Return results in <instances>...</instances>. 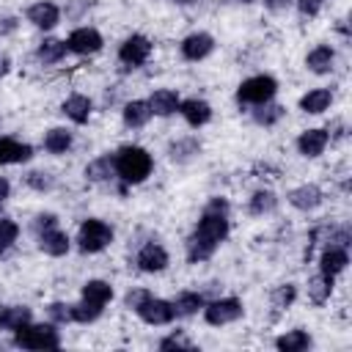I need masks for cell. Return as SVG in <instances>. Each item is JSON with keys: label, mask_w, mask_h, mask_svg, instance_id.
I'll use <instances>...</instances> for the list:
<instances>
[{"label": "cell", "mask_w": 352, "mask_h": 352, "mask_svg": "<svg viewBox=\"0 0 352 352\" xmlns=\"http://www.w3.org/2000/svg\"><path fill=\"white\" fill-rule=\"evenodd\" d=\"M47 319L52 324H72V302H63V300H55L47 305Z\"/></svg>", "instance_id": "f35d334b"}, {"label": "cell", "mask_w": 352, "mask_h": 352, "mask_svg": "<svg viewBox=\"0 0 352 352\" xmlns=\"http://www.w3.org/2000/svg\"><path fill=\"white\" fill-rule=\"evenodd\" d=\"M25 184L33 190V192H50L55 187V176L44 168H36V170H28L25 173Z\"/></svg>", "instance_id": "74e56055"}, {"label": "cell", "mask_w": 352, "mask_h": 352, "mask_svg": "<svg viewBox=\"0 0 352 352\" xmlns=\"http://www.w3.org/2000/svg\"><path fill=\"white\" fill-rule=\"evenodd\" d=\"M16 28H19V16H14V14H3L0 16V38L3 36H11Z\"/></svg>", "instance_id": "ee69618b"}, {"label": "cell", "mask_w": 352, "mask_h": 352, "mask_svg": "<svg viewBox=\"0 0 352 352\" xmlns=\"http://www.w3.org/2000/svg\"><path fill=\"white\" fill-rule=\"evenodd\" d=\"M116 160V176L124 187H135L143 184L151 173H154V157L148 148L138 146V143H124L113 151Z\"/></svg>", "instance_id": "7a4b0ae2"}, {"label": "cell", "mask_w": 352, "mask_h": 352, "mask_svg": "<svg viewBox=\"0 0 352 352\" xmlns=\"http://www.w3.org/2000/svg\"><path fill=\"white\" fill-rule=\"evenodd\" d=\"M102 314H104L102 305H94V302L82 300V297H80L77 302H72V322H74V324H94Z\"/></svg>", "instance_id": "e575fe53"}, {"label": "cell", "mask_w": 352, "mask_h": 352, "mask_svg": "<svg viewBox=\"0 0 352 352\" xmlns=\"http://www.w3.org/2000/svg\"><path fill=\"white\" fill-rule=\"evenodd\" d=\"M148 294H151V292H148V289H140V286H138V289H129V292L124 294V308H126V311H135Z\"/></svg>", "instance_id": "7bdbcfd3"}, {"label": "cell", "mask_w": 352, "mask_h": 352, "mask_svg": "<svg viewBox=\"0 0 352 352\" xmlns=\"http://www.w3.org/2000/svg\"><path fill=\"white\" fill-rule=\"evenodd\" d=\"M173 3H179V6H190V3H195V0H173Z\"/></svg>", "instance_id": "c3c4849f"}, {"label": "cell", "mask_w": 352, "mask_h": 352, "mask_svg": "<svg viewBox=\"0 0 352 352\" xmlns=\"http://www.w3.org/2000/svg\"><path fill=\"white\" fill-rule=\"evenodd\" d=\"M146 102H148V107H151V116H157V118H170V116L179 113L182 96H179L173 88H157V91H151V96H148Z\"/></svg>", "instance_id": "ffe728a7"}, {"label": "cell", "mask_w": 352, "mask_h": 352, "mask_svg": "<svg viewBox=\"0 0 352 352\" xmlns=\"http://www.w3.org/2000/svg\"><path fill=\"white\" fill-rule=\"evenodd\" d=\"M275 209H278V195H275V190L258 187V190L250 192V198H248V214H250V217H267V214H272Z\"/></svg>", "instance_id": "f546056e"}, {"label": "cell", "mask_w": 352, "mask_h": 352, "mask_svg": "<svg viewBox=\"0 0 352 352\" xmlns=\"http://www.w3.org/2000/svg\"><path fill=\"white\" fill-rule=\"evenodd\" d=\"M333 91L330 88H311L305 91L300 99H297V107L305 113V116H322L333 107Z\"/></svg>", "instance_id": "44dd1931"}, {"label": "cell", "mask_w": 352, "mask_h": 352, "mask_svg": "<svg viewBox=\"0 0 352 352\" xmlns=\"http://www.w3.org/2000/svg\"><path fill=\"white\" fill-rule=\"evenodd\" d=\"M151 38L143 33H129L121 44H118V63H124L126 69H140L148 58H151Z\"/></svg>", "instance_id": "ba28073f"}, {"label": "cell", "mask_w": 352, "mask_h": 352, "mask_svg": "<svg viewBox=\"0 0 352 352\" xmlns=\"http://www.w3.org/2000/svg\"><path fill=\"white\" fill-rule=\"evenodd\" d=\"M151 118L154 116H151V107H148L146 99H129L121 107V121H124L126 129H143Z\"/></svg>", "instance_id": "83f0119b"}, {"label": "cell", "mask_w": 352, "mask_h": 352, "mask_svg": "<svg viewBox=\"0 0 352 352\" xmlns=\"http://www.w3.org/2000/svg\"><path fill=\"white\" fill-rule=\"evenodd\" d=\"M36 245H38V250H41L44 256L60 258V256H66V253L72 250V236H69L60 226H52V228L36 234Z\"/></svg>", "instance_id": "2e32d148"}, {"label": "cell", "mask_w": 352, "mask_h": 352, "mask_svg": "<svg viewBox=\"0 0 352 352\" xmlns=\"http://www.w3.org/2000/svg\"><path fill=\"white\" fill-rule=\"evenodd\" d=\"M286 201H289L292 209L308 214V212H316V209L324 204V190H322L319 184H314V182H305V184L292 187V190L286 192Z\"/></svg>", "instance_id": "4fadbf2b"}, {"label": "cell", "mask_w": 352, "mask_h": 352, "mask_svg": "<svg viewBox=\"0 0 352 352\" xmlns=\"http://www.w3.org/2000/svg\"><path fill=\"white\" fill-rule=\"evenodd\" d=\"M248 113H250L253 124H258V126L270 129V126H275V124L286 116V107H283V104H278V102L272 99V102H264V104H258V107H250Z\"/></svg>", "instance_id": "836d02e7"}, {"label": "cell", "mask_w": 352, "mask_h": 352, "mask_svg": "<svg viewBox=\"0 0 352 352\" xmlns=\"http://www.w3.org/2000/svg\"><path fill=\"white\" fill-rule=\"evenodd\" d=\"M80 297H82V300H88V302H94V305H102V308H104L107 302H113L116 289H113V283H110V280H104V278H91V280H85V283H82Z\"/></svg>", "instance_id": "f1b7e54d"}, {"label": "cell", "mask_w": 352, "mask_h": 352, "mask_svg": "<svg viewBox=\"0 0 352 352\" xmlns=\"http://www.w3.org/2000/svg\"><path fill=\"white\" fill-rule=\"evenodd\" d=\"M305 69L311 74H330L336 69V50L330 44H316L305 55Z\"/></svg>", "instance_id": "4316f807"}, {"label": "cell", "mask_w": 352, "mask_h": 352, "mask_svg": "<svg viewBox=\"0 0 352 352\" xmlns=\"http://www.w3.org/2000/svg\"><path fill=\"white\" fill-rule=\"evenodd\" d=\"M201 140L195 138V135H184V138H173L170 143H168V160L170 162H176V165H187V162H192L198 154H201Z\"/></svg>", "instance_id": "603a6c76"}, {"label": "cell", "mask_w": 352, "mask_h": 352, "mask_svg": "<svg viewBox=\"0 0 352 352\" xmlns=\"http://www.w3.org/2000/svg\"><path fill=\"white\" fill-rule=\"evenodd\" d=\"M204 322L209 327H226V324H234L245 316V302L239 297H212L204 302V311H201Z\"/></svg>", "instance_id": "8992f818"}, {"label": "cell", "mask_w": 352, "mask_h": 352, "mask_svg": "<svg viewBox=\"0 0 352 352\" xmlns=\"http://www.w3.org/2000/svg\"><path fill=\"white\" fill-rule=\"evenodd\" d=\"M113 239H116V231H113V226L107 220H102V217H85L80 223V228H77L74 245H77L80 253L94 256V253L107 250L113 245Z\"/></svg>", "instance_id": "3957f363"}, {"label": "cell", "mask_w": 352, "mask_h": 352, "mask_svg": "<svg viewBox=\"0 0 352 352\" xmlns=\"http://www.w3.org/2000/svg\"><path fill=\"white\" fill-rule=\"evenodd\" d=\"M168 264H170V253H168V248H165L162 242H157V239L143 242V245L138 248V253H135V267H138L140 272H146V275L165 272Z\"/></svg>", "instance_id": "9c48e42d"}, {"label": "cell", "mask_w": 352, "mask_h": 352, "mask_svg": "<svg viewBox=\"0 0 352 352\" xmlns=\"http://www.w3.org/2000/svg\"><path fill=\"white\" fill-rule=\"evenodd\" d=\"M66 55H69L66 38L47 36V38H41V41H38V47H36V60H38L41 66H58Z\"/></svg>", "instance_id": "484cf974"}, {"label": "cell", "mask_w": 352, "mask_h": 352, "mask_svg": "<svg viewBox=\"0 0 352 352\" xmlns=\"http://www.w3.org/2000/svg\"><path fill=\"white\" fill-rule=\"evenodd\" d=\"M0 308H3V302H0Z\"/></svg>", "instance_id": "f907efd6"}, {"label": "cell", "mask_w": 352, "mask_h": 352, "mask_svg": "<svg viewBox=\"0 0 352 352\" xmlns=\"http://www.w3.org/2000/svg\"><path fill=\"white\" fill-rule=\"evenodd\" d=\"M132 314H135L143 324H148V327H165V324H170V322L176 319L173 302L165 300V297H154V294H148Z\"/></svg>", "instance_id": "52a82bcc"}, {"label": "cell", "mask_w": 352, "mask_h": 352, "mask_svg": "<svg viewBox=\"0 0 352 352\" xmlns=\"http://www.w3.org/2000/svg\"><path fill=\"white\" fill-rule=\"evenodd\" d=\"M157 349H195V341H190L182 330H173V333H168V336H162L160 341H157Z\"/></svg>", "instance_id": "ab89813d"}, {"label": "cell", "mask_w": 352, "mask_h": 352, "mask_svg": "<svg viewBox=\"0 0 352 352\" xmlns=\"http://www.w3.org/2000/svg\"><path fill=\"white\" fill-rule=\"evenodd\" d=\"M19 239V223L8 214H0V258L8 256V250L16 245Z\"/></svg>", "instance_id": "d590c367"}, {"label": "cell", "mask_w": 352, "mask_h": 352, "mask_svg": "<svg viewBox=\"0 0 352 352\" xmlns=\"http://www.w3.org/2000/svg\"><path fill=\"white\" fill-rule=\"evenodd\" d=\"M261 3H264V8L270 14H280V11H286V8L294 6V0H261Z\"/></svg>", "instance_id": "f6af8a7d"}, {"label": "cell", "mask_w": 352, "mask_h": 352, "mask_svg": "<svg viewBox=\"0 0 352 352\" xmlns=\"http://www.w3.org/2000/svg\"><path fill=\"white\" fill-rule=\"evenodd\" d=\"M275 94H278V80L272 74H250L236 85L234 99L239 107L250 110V107H258L264 102H272Z\"/></svg>", "instance_id": "5b68a950"}, {"label": "cell", "mask_w": 352, "mask_h": 352, "mask_svg": "<svg viewBox=\"0 0 352 352\" xmlns=\"http://www.w3.org/2000/svg\"><path fill=\"white\" fill-rule=\"evenodd\" d=\"M228 234H231V204L226 195H212L204 204L192 231L184 239L187 264L209 261L220 250V245L228 239Z\"/></svg>", "instance_id": "6da1fadb"}, {"label": "cell", "mask_w": 352, "mask_h": 352, "mask_svg": "<svg viewBox=\"0 0 352 352\" xmlns=\"http://www.w3.org/2000/svg\"><path fill=\"white\" fill-rule=\"evenodd\" d=\"M179 116L184 118L187 126L201 129V126H206L212 121V104L206 99H201V96H190V99L179 102Z\"/></svg>", "instance_id": "e0dca14e"}, {"label": "cell", "mask_w": 352, "mask_h": 352, "mask_svg": "<svg viewBox=\"0 0 352 352\" xmlns=\"http://www.w3.org/2000/svg\"><path fill=\"white\" fill-rule=\"evenodd\" d=\"M85 179L91 184H110V182H116L118 176H116V160H113V154L107 151V154L94 157L85 165Z\"/></svg>", "instance_id": "cb8c5ba5"}, {"label": "cell", "mask_w": 352, "mask_h": 352, "mask_svg": "<svg viewBox=\"0 0 352 352\" xmlns=\"http://www.w3.org/2000/svg\"><path fill=\"white\" fill-rule=\"evenodd\" d=\"M333 283H336V278H327V275H322V272L311 275L308 283H305L308 300H311L314 305H324V302H330V297H333Z\"/></svg>", "instance_id": "d6a6232c"}, {"label": "cell", "mask_w": 352, "mask_h": 352, "mask_svg": "<svg viewBox=\"0 0 352 352\" xmlns=\"http://www.w3.org/2000/svg\"><path fill=\"white\" fill-rule=\"evenodd\" d=\"M60 113H63L72 124L82 126V124H88L91 116H94V102H91V96H85V94H69V96L60 102Z\"/></svg>", "instance_id": "d6986e66"}, {"label": "cell", "mask_w": 352, "mask_h": 352, "mask_svg": "<svg viewBox=\"0 0 352 352\" xmlns=\"http://www.w3.org/2000/svg\"><path fill=\"white\" fill-rule=\"evenodd\" d=\"M60 16H63V11H60V6L58 3H52V0H36V3H30L28 8H25V19L36 28V30H52V28H58L60 25Z\"/></svg>", "instance_id": "7c38bea8"}, {"label": "cell", "mask_w": 352, "mask_h": 352, "mask_svg": "<svg viewBox=\"0 0 352 352\" xmlns=\"http://www.w3.org/2000/svg\"><path fill=\"white\" fill-rule=\"evenodd\" d=\"M294 8L300 11L302 19H314L324 8V0H294Z\"/></svg>", "instance_id": "b9f144b4"}, {"label": "cell", "mask_w": 352, "mask_h": 352, "mask_svg": "<svg viewBox=\"0 0 352 352\" xmlns=\"http://www.w3.org/2000/svg\"><path fill=\"white\" fill-rule=\"evenodd\" d=\"M11 344L19 349H58L60 346V330L50 319L47 322H28L19 330H14Z\"/></svg>", "instance_id": "277c9868"}, {"label": "cell", "mask_w": 352, "mask_h": 352, "mask_svg": "<svg viewBox=\"0 0 352 352\" xmlns=\"http://www.w3.org/2000/svg\"><path fill=\"white\" fill-rule=\"evenodd\" d=\"M297 146V154L305 157V160H316L324 154V148L330 146V129L324 126H311V129H302L294 140Z\"/></svg>", "instance_id": "5bb4252c"}, {"label": "cell", "mask_w": 352, "mask_h": 352, "mask_svg": "<svg viewBox=\"0 0 352 352\" xmlns=\"http://www.w3.org/2000/svg\"><path fill=\"white\" fill-rule=\"evenodd\" d=\"M33 160V146L11 135H0V165H25Z\"/></svg>", "instance_id": "ac0fdd59"}, {"label": "cell", "mask_w": 352, "mask_h": 352, "mask_svg": "<svg viewBox=\"0 0 352 352\" xmlns=\"http://www.w3.org/2000/svg\"><path fill=\"white\" fill-rule=\"evenodd\" d=\"M11 198V182L6 176H0V209L6 206V201Z\"/></svg>", "instance_id": "bcb514c9"}, {"label": "cell", "mask_w": 352, "mask_h": 352, "mask_svg": "<svg viewBox=\"0 0 352 352\" xmlns=\"http://www.w3.org/2000/svg\"><path fill=\"white\" fill-rule=\"evenodd\" d=\"M72 146H74V132L66 129V126H50V129L44 132V138H41V148H44L47 154H52V157L69 154Z\"/></svg>", "instance_id": "7402d4cb"}, {"label": "cell", "mask_w": 352, "mask_h": 352, "mask_svg": "<svg viewBox=\"0 0 352 352\" xmlns=\"http://www.w3.org/2000/svg\"><path fill=\"white\" fill-rule=\"evenodd\" d=\"M170 302H173L176 319H190V316H198V314L204 311L206 294H204V292H195V289H184V292H179Z\"/></svg>", "instance_id": "d4e9b609"}, {"label": "cell", "mask_w": 352, "mask_h": 352, "mask_svg": "<svg viewBox=\"0 0 352 352\" xmlns=\"http://www.w3.org/2000/svg\"><path fill=\"white\" fill-rule=\"evenodd\" d=\"M231 3H239V6H250V3H256V0H231Z\"/></svg>", "instance_id": "7dc6e473"}, {"label": "cell", "mask_w": 352, "mask_h": 352, "mask_svg": "<svg viewBox=\"0 0 352 352\" xmlns=\"http://www.w3.org/2000/svg\"><path fill=\"white\" fill-rule=\"evenodd\" d=\"M66 47H69L72 55L88 58V55H96V52L104 47V38H102V33H99L96 28L80 25V28H74V30L66 36Z\"/></svg>", "instance_id": "8fae6325"}, {"label": "cell", "mask_w": 352, "mask_h": 352, "mask_svg": "<svg viewBox=\"0 0 352 352\" xmlns=\"http://www.w3.org/2000/svg\"><path fill=\"white\" fill-rule=\"evenodd\" d=\"M294 300H297V286H294V283H278V286L270 292V305H272L278 314L286 311V308H292Z\"/></svg>", "instance_id": "8d00e7d4"}, {"label": "cell", "mask_w": 352, "mask_h": 352, "mask_svg": "<svg viewBox=\"0 0 352 352\" xmlns=\"http://www.w3.org/2000/svg\"><path fill=\"white\" fill-rule=\"evenodd\" d=\"M0 124H3V116H0Z\"/></svg>", "instance_id": "681fc988"}, {"label": "cell", "mask_w": 352, "mask_h": 352, "mask_svg": "<svg viewBox=\"0 0 352 352\" xmlns=\"http://www.w3.org/2000/svg\"><path fill=\"white\" fill-rule=\"evenodd\" d=\"M316 264H319V272H322V275H327V278H338V275L346 270V264H349V248L324 242Z\"/></svg>", "instance_id": "9a60e30c"}, {"label": "cell", "mask_w": 352, "mask_h": 352, "mask_svg": "<svg viewBox=\"0 0 352 352\" xmlns=\"http://www.w3.org/2000/svg\"><path fill=\"white\" fill-rule=\"evenodd\" d=\"M311 346H314V338H311V333L302 330V327L286 330V333H280V336L275 338V349H280V352H305V349H311Z\"/></svg>", "instance_id": "4dcf8cb0"}, {"label": "cell", "mask_w": 352, "mask_h": 352, "mask_svg": "<svg viewBox=\"0 0 352 352\" xmlns=\"http://www.w3.org/2000/svg\"><path fill=\"white\" fill-rule=\"evenodd\" d=\"M52 226H58V214H55V212H38V214L30 220V231H33V234H41V231H47V228H52Z\"/></svg>", "instance_id": "60d3db41"}, {"label": "cell", "mask_w": 352, "mask_h": 352, "mask_svg": "<svg viewBox=\"0 0 352 352\" xmlns=\"http://www.w3.org/2000/svg\"><path fill=\"white\" fill-rule=\"evenodd\" d=\"M214 47H217V41L209 30H192L179 41V55L190 63H201L214 52Z\"/></svg>", "instance_id": "30bf717a"}, {"label": "cell", "mask_w": 352, "mask_h": 352, "mask_svg": "<svg viewBox=\"0 0 352 352\" xmlns=\"http://www.w3.org/2000/svg\"><path fill=\"white\" fill-rule=\"evenodd\" d=\"M28 322H33V308L30 305H3L0 308V330L14 333Z\"/></svg>", "instance_id": "1f68e13d"}]
</instances>
